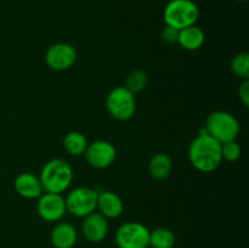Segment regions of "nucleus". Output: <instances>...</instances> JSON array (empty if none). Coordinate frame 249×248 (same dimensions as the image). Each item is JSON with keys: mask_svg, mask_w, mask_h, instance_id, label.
<instances>
[{"mask_svg": "<svg viewBox=\"0 0 249 248\" xmlns=\"http://www.w3.org/2000/svg\"><path fill=\"white\" fill-rule=\"evenodd\" d=\"M172 158L167 153H156L148 162V173L156 180H164L172 173Z\"/></svg>", "mask_w": 249, "mask_h": 248, "instance_id": "obj_16", "label": "nucleus"}, {"mask_svg": "<svg viewBox=\"0 0 249 248\" xmlns=\"http://www.w3.org/2000/svg\"><path fill=\"white\" fill-rule=\"evenodd\" d=\"M238 1H242V2H245V1H247V0H238Z\"/></svg>", "mask_w": 249, "mask_h": 248, "instance_id": "obj_24", "label": "nucleus"}, {"mask_svg": "<svg viewBox=\"0 0 249 248\" xmlns=\"http://www.w3.org/2000/svg\"><path fill=\"white\" fill-rule=\"evenodd\" d=\"M36 211L39 216L48 223L60 221L67 213L66 202L62 195L49 194V192H44L38 198Z\"/></svg>", "mask_w": 249, "mask_h": 248, "instance_id": "obj_9", "label": "nucleus"}, {"mask_svg": "<svg viewBox=\"0 0 249 248\" xmlns=\"http://www.w3.org/2000/svg\"><path fill=\"white\" fill-rule=\"evenodd\" d=\"M238 97L245 107L249 106V79L242 80L238 88Z\"/></svg>", "mask_w": 249, "mask_h": 248, "instance_id": "obj_23", "label": "nucleus"}, {"mask_svg": "<svg viewBox=\"0 0 249 248\" xmlns=\"http://www.w3.org/2000/svg\"><path fill=\"white\" fill-rule=\"evenodd\" d=\"M189 158L191 164L199 172H214L223 162L221 143L208 134L198 135L190 145Z\"/></svg>", "mask_w": 249, "mask_h": 248, "instance_id": "obj_1", "label": "nucleus"}, {"mask_svg": "<svg viewBox=\"0 0 249 248\" xmlns=\"http://www.w3.org/2000/svg\"><path fill=\"white\" fill-rule=\"evenodd\" d=\"M77 229L67 221L57 223L51 230L50 241L53 248H73L77 243Z\"/></svg>", "mask_w": 249, "mask_h": 248, "instance_id": "obj_12", "label": "nucleus"}, {"mask_svg": "<svg viewBox=\"0 0 249 248\" xmlns=\"http://www.w3.org/2000/svg\"><path fill=\"white\" fill-rule=\"evenodd\" d=\"M39 180L44 192L62 195L72 184V167L62 158H53L41 168Z\"/></svg>", "mask_w": 249, "mask_h": 248, "instance_id": "obj_2", "label": "nucleus"}, {"mask_svg": "<svg viewBox=\"0 0 249 248\" xmlns=\"http://www.w3.org/2000/svg\"><path fill=\"white\" fill-rule=\"evenodd\" d=\"M204 40H206V35L204 32L202 31L199 27L196 24L194 26L186 27V28L179 31V38H178V43L180 44L182 49L189 51L198 50L203 46Z\"/></svg>", "mask_w": 249, "mask_h": 248, "instance_id": "obj_15", "label": "nucleus"}, {"mask_svg": "<svg viewBox=\"0 0 249 248\" xmlns=\"http://www.w3.org/2000/svg\"><path fill=\"white\" fill-rule=\"evenodd\" d=\"M84 237L91 243H99L106 238L108 233V221L99 212L89 214L84 218L82 225Z\"/></svg>", "mask_w": 249, "mask_h": 248, "instance_id": "obj_11", "label": "nucleus"}, {"mask_svg": "<svg viewBox=\"0 0 249 248\" xmlns=\"http://www.w3.org/2000/svg\"><path fill=\"white\" fill-rule=\"evenodd\" d=\"M106 107L111 117L117 121H129L133 118L136 111L135 95L125 87L114 88L107 95Z\"/></svg>", "mask_w": 249, "mask_h": 248, "instance_id": "obj_5", "label": "nucleus"}, {"mask_svg": "<svg viewBox=\"0 0 249 248\" xmlns=\"http://www.w3.org/2000/svg\"><path fill=\"white\" fill-rule=\"evenodd\" d=\"M164 22L178 31L194 26L198 21V6L192 0H170L164 9Z\"/></svg>", "mask_w": 249, "mask_h": 248, "instance_id": "obj_4", "label": "nucleus"}, {"mask_svg": "<svg viewBox=\"0 0 249 248\" xmlns=\"http://www.w3.org/2000/svg\"><path fill=\"white\" fill-rule=\"evenodd\" d=\"M15 189L19 196L28 199L39 198L44 194L39 177L32 173H21L15 179Z\"/></svg>", "mask_w": 249, "mask_h": 248, "instance_id": "obj_14", "label": "nucleus"}, {"mask_svg": "<svg viewBox=\"0 0 249 248\" xmlns=\"http://www.w3.org/2000/svg\"><path fill=\"white\" fill-rule=\"evenodd\" d=\"M147 75L143 71L135 70L126 77L125 88L135 95L145 89L146 85H147Z\"/></svg>", "mask_w": 249, "mask_h": 248, "instance_id": "obj_20", "label": "nucleus"}, {"mask_svg": "<svg viewBox=\"0 0 249 248\" xmlns=\"http://www.w3.org/2000/svg\"><path fill=\"white\" fill-rule=\"evenodd\" d=\"M85 158L91 167L96 169H105L112 165L116 160L117 151L111 142L97 140L89 143L85 150Z\"/></svg>", "mask_w": 249, "mask_h": 248, "instance_id": "obj_10", "label": "nucleus"}, {"mask_svg": "<svg viewBox=\"0 0 249 248\" xmlns=\"http://www.w3.org/2000/svg\"><path fill=\"white\" fill-rule=\"evenodd\" d=\"M221 157L228 162H236L241 157V146L236 140L221 143Z\"/></svg>", "mask_w": 249, "mask_h": 248, "instance_id": "obj_21", "label": "nucleus"}, {"mask_svg": "<svg viewBox=\"0 0 249 248\" xmlns=\"http://www.w3.org/2000/svg\"><path fill=\"white\" fill-rule=\"evenodd\" d=\"M96 209L106 219H116L123 213L124 204L121 197L112 191H101L97 195Z\"/></svg>", "mask_w": 249, "mask_h": 248, "instance_id": "obj_13", "label": "nucleus"}, {"mask_svg": "<svg viewBox=\"0 0 249 248\" xmlns=\"http://www.w3.org/2000/svg\"><path fill=\"white\" fill-rule=\"evenodd\" d=\"M207 133L218 142L224 143L236 140L240 133V123L226 111H214L206 119Z\"/></svg>", "mask_w": 249, "mask_h": 248, "instance_id": "obj_3", "label": "nucleus"}, {"mask_svg": "<svg viewBox=\"0 0 249 248\" xmlns=\"http://www.w3.org/2000/svg\"><path fill=\"white\" fill-rule=\"evenodd\" d=\"M77 50L68 43H56L48 49L45 62L53 71H66L77 61Z\"/></svg>", "mask_w": 249, "mask_h": 248, "instance_id": "obj_8", "label": "nucleus"}, {"mask_svg": "<svg viewBox=\"0 0 249 248\" xmlns=\"http://www.w3.org/2000/svg\"><path fill=\"white\" fill-rule=\"evenodd\" d=\"M178 38H179V31L174 27H170L165 24L164 28L160 32V39L165 44H177Z\"/></svg>", "mask_w": 249, "mask_h": 248, "instance_id": "obj_22", "label": "nucleus"}, {"mask_svg": "<svg viewBox=\"0 0 249 248\" xmlns=\"http://www.w3.org/2000/svg\"><path fill=\"white\" fill-rule=\"evenodd\" d=\"M230 67L233 74L237 75L238 78H241L242 80L249 79V53H236L231 60Z\"/></svg>", "mask_w": 249, "mask_h": 248, "instance_id": "obj_19", "label": "nucleus"}, {"mask_svg": "<svg viewBox=\"0 0 249 248\" xmlns=\"http://www.w3.org/2000/svg\"><path fill=\"white\" fill-rule=\"evenodd\" d=\"M99 192L90 187H77L68 192L65 198L68 213L77 218H85L96 212Z\"/></svg>", "mask_w": 249, "mask_h": 248, "instance_id": "obj_6", "label": "nucleus"}, {"mask_svg": "<svg viewBox=\"0 0 249 248\" xmlns=\"http://www.w3.org/2000/svg\"><path fill=\"white\" fill-rule=\"evenodd\" d=\"M118 248H150V230L138 221L122 224L116 231Z\"/></svg>", "mask_w": 249, "mask_h": 248, "instance_id": "obj_7", "label": "nucleus"}, {"mask_svg": "<svg viewBox=\"0 0 249 248\" xmlns=\"http://www.w3.org/2000/svg\"><path fill=\"white\" fill-rule=\"evenodd\" d=\"M177 238L174 232L167 228H157L150 231L151 248H174Z\"/></svg>", "mask_w": 249, "mask_h": 248, "instance_id": "obj_18", "label": "nucleus"}, {"mask_svg": "<svg viewBox=\"0 0 249 248\" xmlns=\"http://www.w3.org/2000/svg\"><path fill=\"white\" fill-rule=\"evenodd\" d=\"M88 140L80 131H70L63 139V147L66 152L71 156H82L88 147Z\"/></svg>", "mask_w": 249, "mask_h": 248, "instance_id": "obj_17", "label": "nucleus"}]
</instances>
